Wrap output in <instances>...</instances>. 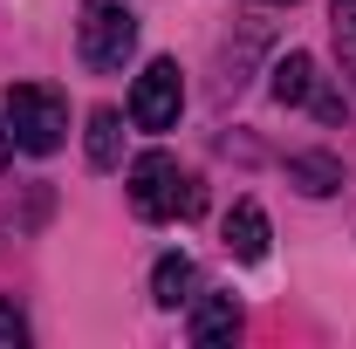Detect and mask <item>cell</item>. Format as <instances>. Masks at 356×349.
I'll list each match as a JSON object with an SVG mask.
<instances>
[{"instance_id": "1", "label": "cell", "mask_w": 356, "mask_h": 349, "mask_svg": "<svg viewBox=\"0 0 356 349\" xmlns=\"http://www.w3.org/2000/svg\"><path fill=\"white\" fill-rule=\"evenodd\" d=\"M131 206H137V219H192L206 206V192H199L192 172H178L172 151H144L131 165Z\"/></svg>"}, {"instance_id": "2", "label": "cell", "mask_w": 356, "mask_h": 349, "mask_svg": "<svg viewBox=\"0 0 356 349\" xmlns=\"http://www.w3.org/2000/svg\"><path fill=\"white\" fill-rule=\"evenodd\" d=\"M137 48V14L124 0H83V21H76V55L83 69H124Z\"/></svg>"}, {"instance_id": "3", "label": "cell", "mask_w": 356, "mask_h": 349, "mask_svg": "<svg viewBox=\"0 0 356 349\" xmlns=\"http://www.w3.org/2000/svg\"><path fill=\"white\" fill-rule=\"evenodd\" d=\"M62 131H69V110H62V96L48 83H14L7 89V137H14L21 151L48 158V151L62 144Z\"/></svg>"}, {"instance_id": "4", "label": "cell", "mask_w": 356, "mask_h": 349, "mask_svg": "<svg viewBox=\"0 0 356 349\" xmlns=\"http://www.w3.org/2000/svg\"><path fill=\"white\" fill-rule=\"evenodd\" d=\"M178 110H185V83H178V62H151L131 89V124L137 131H172Z\"/></svg>"}, {"instance_id": "5", "label": "cell", "mask_w": 356, "mask_h": 349, "mask_svg": "<svg viewBox=\"0 0 356 349\" xmlns=\"http://www.w3.org/2000/svg\"><path fill=\"white\" fill-rule=\"evenodd\" d=\"M226 254H233V261H267V213L254 199H240V206L226 213Z\"/></svg>"}, {"instance_id": "6", "label": "cell", "mask_w": 356, "mask_h": 349, "mask_svg": "<svg viewBox=\"0 0 356 349\" xmlns=\"http://www.w3.org/2000/svg\"><path fill=\"white\" fill-rule=\"evenodd\" d=\"M240 336V302L233 295H206L192 308V343H233Z\"/></svg>"}, {"instance_id": "7", "label": "cell", "mask_w": 356, "mask_h": 349, "mask_svg": "<svg viewBox=\"0 0 356 349\" xmlns=\"http://www.w3.org/2000/svg\"><path fill=\"white\" fill-rule=\"evenodd\" d=\"M288 185H302L309 199H329V192H343V165L329 151H302V158H288Z\"/></svg>"}, {"instance_id": "8", "label": "cell", "mask_w": 356, "mask_h": 349, "mask_svg": "<svg viewBox=\"0 0 356 349\" xmlns=\"http://www.w3.org/2000/svg\"><path fill=\"white\" fill-rule=\"evenodd\" d=\"M192 288H199V267L185 261V254H165V261L151 267V302H158V308L192 302Z\"/></svg>"}, {"instance_id": "9", "label": "cell", "mask_w": 356, "mask_h": 349, "mask_svg": "<svg viewBox=\"0 0 356 349\" xmlns=\"http://www.w3.org/2000/svg\"><path fill=\"white\" fill-rule=\"evenodd\" d=\"M89 165L96 172H117L124 165V117L117 110H96L89 117Z\"/></svg>"}, {"instance_id": "10", "label": "cell", "mask_w": 356, "mask_h": 349, "mask_svg": "<svg viewBox=\"0 0 356 349\" xmlns=\"http://www.w3.org/2000/svg\"><path fill=\"white\" fill-rule=\"evenodd\" d=\"M267 89H274V103H315V62L309 55H281Z\"/></svg>"}, {"instance_id": "11", "label": "cell", "mask_w": 356, "mask_h": 349, "mask_svg": "<svg viewBox=\"0 0 356 349\" xmlns=\"http://www.w3.org/2000/svg\"><path fill=\"white\" fill-rule=\"evenodd\" d=\"M336 62L356 83V0H336Z\"/></svg>"}, {"instance_id": "12", "label": "cell", "mask_w": 356, "mask_h": 349, "mask_svg": "<svg viewBox=\"0 0 356 349\" xmlns=\"http://www.w3.org/2000/svg\"><path fill=\"white\" fill-rule=\"evenodd\" d=\"M21 343H28V322H21V308L0 302V349H21Z\"/></svg>"}, {"instance_id": "13", "label": "cell", "mask_w": 356, "mask_h": 349, "mask_svg": "<svg viewBox=\"0 0 356 349\" xmlns=\"http://www.w3.org/2000/svg\"><path fill=\"white\" fill-rule=\"evenodd\" d=\"M0 172H7V131H0Z\"/></svg>"}]
</instances>
